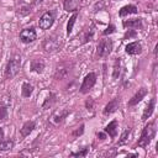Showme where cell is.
<instances>
[{
    "label": "cell",
    "instance_id": "6da1fadb",
    "mask_svg": "<svg viewBox=\"0 0 158 158\" xmlns=\"http://www.w3.org/2000/svg\"><path fill=\"white\" fill-rule=\"evenodd\" d=\"M154 135H156V123L154 122H151V123H148L144 128H143V131H142V133H141V137H139V139H138V143H137V146H139V147H147L149 143H151V141H152V138L154 137Z\"/></svg>",
    "mask_w": 158,
    "mask_h": 158
},
{
    "label": "cell",
    "instance_id": "7a4b0ae2",
    "mask_svg": "<svg viewBox=\"0 0 158 158\" xmlns=\"http://www.w3.org/2000/svg\"><path fill=\"white\" fill-rule=\"evenodd\" d=\"M21 68V58L19 56H14L10 58V60L6 64L5 68V78L6 79H12L20 70Z\"/></svg>",
    "mask_w": 158,
    "mask_h": 158
},
{
    "label": "cell",
    "instance_id": "3957f363",
    "mask_svg": "<svg viewBox=\"0 0 158 158\" xmlns=\"http://www.w3.org/2000/svg\"><path fill=\"white\" fill-rule=\"evenodd\" d=\"M112 49V43L110 40H101L98 44V51H96V54L99 57H106L110 54Z\"/></svg>",
    "mask_w": 158,
    "mask_h": 158
},
{
    "label": "cell",
    "instance_id": "277c9868",
    "mask_svg": "<svg viewBox=\"0 0 158 158\" xmlns=\"http://www.w3.org/2000/svg\"><path fill=\"white\" fill-rule=\"evenodd\" d=\"M95 83H96V75H95V73H89V74L84 78V80H83V83H81L80 91H81L83 94L88 93V91L95 85Z\"/></svg>",
    "mask_w": 158,
    "mask_h": 158
},
{
    "label": "cell",
    "instance_id": "5b68a950",
    "mask_svg": "<svg viewBox=\"0 0 158 158\" xmlns=\"http://www.w3.org/2000/svg\"><path fill=\"white\" fill-rule=\"evenodd\" d=\"M53 22H54V15L52 12H44L40 19L38 25L42 30H48L53 25Z\"/></svg>",
    "mask_w": 158,
    "mask_h": 158
},
{
    "label": "cell",
    "instance_id": "8992f818",
    "mask_svg": "<svg viewBox=\"0 0 158 158\" xmlns=\"http://www.w3.org/2000/svg\"><path fill=\"white\" fill-rule=\"evenodd\" d=\"M36 31L33 28H25L20 33V40L23 43H31L36 40Z\"/></svg>",
    "mask_w": 158,
    "mask_h": 158
},
{
    "label": "cell",
    "instance_id": "52a82bcc",
    "mask_svg": "<svg viewBox=\"0 0 158 158\" xmlns=\"http://www.w3.org/2000/svg\"><path fill=\"white\" fill-rule=\"evenodd\" d=\"M81 1L83 0H64V10L68 12L77 11L80 7Z\"/></svg>",
    "mask_w": 158,
    "mask_h": 158
},
{
    "label": "cell",
    "instance_id": "ba28073f",
    "mask_svg": "<svg viewBox=\"0 0 158 158\" xmlns=\"http://www.w3.org/2000/svg\"><path fill=\"white\" fill-rule=\"evenodd\" d=\"M146 94H147V90L144 89V88H141V89H138V91L132 96V99L128 101V106H133V105H136V104H138L144 96H146Z\"/></svg>",
    "mask_w": 158,
    "mask_h": 158
},
{
    "label": "cell",
    "instance_id": "9c48e42d",
    "mask_svg": "<svg viewBox=\"0 0 158 158\" xmlns=\"http://www.w3.org/2000/svg\"><path fill=\"white\" fill-rule=\"evenodd\" d=\"M69 114V111L68 110H59V111H56L54 114H53V116L51 117V122H53L54 125H59L62 121H63V118H65V116Z\"/></svg>",
    "mask_w": 158,
    "mask_h": 158
},
{
    "label": "cell",
    "instance_id": "30bf717a",
    "mask_svg": "<svg viewBox=\"0 0 158 158\" xmlns=\"http://www.w3.org/2000/svg\"><path fill=\"white\" fill-rule=\"evenodd\" d=\"M142 52V46L138 42H132L126 46V53L127 54H139Z\"/></svg>",
    "mask_w": 158,
    "mask_h": 158
},
{
    "label": "cell",
    "instance_id": "8fae6325",
    "mask_svg": "<svg viewBox=\"0 0 158 158\" xmlns=\"http://www.w3.org/2000/svg\"><path fill=\"white\" fill-rule=\"evenodd\" d=\"M44 69V62L42 59H38V58H35L31 60V70L32 72H36V73H42Z\"/></svg>",
    "mask_w": 158,
    "mask_h": 158
},
{
    "label": "cell",
    "instance_id": "7c38bea8",
    "mask_svg": "<svg viewBox=\"0 0 158 158\" xmlns=\"http://www.w3.org/2000/svg\"><path fill=\"white\" fill-rule=\"evenodd\" d=\"M117 109H118V99H114V100H111V101L105 106L104 114H105V115H110V114L115 112Z\"/></svg>",
    "mask_w": 158,
    "mask_h": 158
},
{
    "label": "cell",
    "instance_id": "4fadbf2b",
    "mask_svg": "<svg viewBox=\"0 0 158 158\" xmlns=\"http://www.w3.org/2000/svg\"><path fill=\"white\" fill-rule=\"evenodd\" d=\"M33 128H35V122H33V121H27V122H25L23 126H22V128H21V131H20L21 137L28 136V135L33 131Z\"/></svg>",
    "mask_w": 158,
    "mask_h": 158
},
{
    "label": "cell",
    "instance_id": "5bb4252c",
    "mask_svg": "<svg viewBox=\"0 0 158 158\" xmlns=\"http://www.w3.org/2000/svg\"><path fill=\"white\" fill-rule=\"evenodd\" d=\"M154 104H156V99L153 98V99H151V101H149L148 105L146 106V110H144V112H143V115H142V120H143V121H146L148 117H151V115H152V112H153V110H154Z\"/></svg>",
    "mask_w": 158,
    "mask_h": 158
},
{
    "label": "cell",
    "instance_id": "9a60e30c",
    "mask_svg": "<svg viewBox=\"0 0 158 158\" xmlns=\"http://www.w3.org/2000/svg\"><path fill=\"white\" fill-rule=\"evenodd\" d=\"M137 12V7L135 5H126L120 10V16H126V15H131V14H136Z\"/></svg>",
    "mask_w": 158,
    "mask_h": 158
},
{
    "label": "cell",
    "instance_id": "2e32d148",
    "mask_svg": "<svg viewBox=\"0 0 158 158\" xmlns=\"http://www.w3.org/2000/svg\"><path fill=\"white\" fill-rule=\"evenodd\" d=\"M105 132H107L109 133V136H111V137H115L116 136V133H117V122L114 120V121H111L106 127H105Z\"/></svg>",
    "mask_w": 158,
    "mask_h": 158
},
{
    "label": "cell",
    "instance_id": "e0dca14e",
    "mask_svg": "<svg viewBox=\"0 0 158 158\" xmlns=\"http://www.w3.org/2000/svg\"><path fill=\"white\" fill-rule=\"evenodd\" d=\"M123 26H125V27H135V28H139V27H142V21H141V19H133V20L123 21Z\"/></svg>",
    "mask_w": 158,
    "mask_h": 158
},
{
    "label": "cell",
    "instance_id": "ac0fdd59",
    "mask_svg": "<svg viewBox=\"0 0 158 158\" xmlns=\"http://www.w3.org/2000/svg\"><path fill=\"white\" fill-rule=\"evenodd\" d=\"M32 91H33V86H32L31 84H28V83H23V84H22L21 94H22L23 98H30L31 94H32Z\"/></svg>",
    "mask_w": 158,
    "mask_h": 158
},
{
    "label": "cell",
    "instance_id": "d6986e66",
    "mask_svg": "<svg viewBox=\"0 0 158 158\" xmlns=\"http://www.w3.org/2000/svg\"><path fill=\"white\" fill-rule=\"evenodd\" d=\"M58 47V44L52 40V38H47L46 42H44V48L47 52H52V51H56Z\"/></svg>",
    "mask_w": 158,
    "mask_h": 158
},
{
    "label": "cell",
    "instance_id": "ffe728a7",
    "mask_svg": "<svg viewBox=\"0 0 158 158\" xmlns=\"http://www.w3.org/2000/svg\"><path fill=\"white\" fill-rule=\"evenodd\" d=\"M14 147L12 141H0V151H9Z\"/></svg>",
    "mask_w": 158,
    "mask_h": 158
},
{
    "label": "cell",
    "instance_id": "44dd1931",
    "mask_svg": "<svg viewBox=\"0 0 158 158\" xmlns=\"http://www.w3.org/2000/svg\"><path fill=\"white\" fill-rule=\"evenodd\" d=\"M77 17H78V15H77V14H74V15L69 19L68 25H67V35H70V32H72V30H73V26H74V23H75Z\"/></svg>",
    "mask_w": 158,
    "mask_h": 158
},
{
    "label": "cell",
    "instance_id": "7402d4cb",
    "mask_svg": "<svg viewBox=\"0 0 158 158\" xmlns=\"http://www.w3.org/2000/svg\"><path fill=\"white\" fill-rule=\"evenodd\" d=\"M120 75V58H116L115 60V65H114V78L116 79Z\"/></svg>",
    "mask_w": 158,
    "mask_h": 158
},
{
    "label": "cell",
    "instance_id": "603a6c76",
    "mask_svg": "<svg viewBox=\"0 0 158 158\" xmlns=\"http://www.w3.org/2000/svg\"><path fill=\"white\" fill-rule=\"evenodd\" d=\"M7 116V109L4 104L0 102V120H5Z\"/></svg>",
    "mask_w": 158,
    "mask_h": 158
},
{
    "label": "cell",
    "instance_id": "cb8c5ba5",
    "mask_svg": "<svg viewBox=\"0 0 158 158\" xmlns=\"http://www.w3.org/2000/svg\"><path fill=\"white\" fill-rule=\"evenodd\" d=\"M88 148H84L83 151H79V152H73V153H70V156L72 157H85L86 156V153H88Z\"/></svg>",
    "mask_w": 158,
    "mask_h": 158
},
{
    "label": "cell",
    "instance_id": "d4e9b609",
    "mask_svg": "<svg viewBox=\"0 0 158 158\" xmlns=\"http://www.w3.org/2000/svg\"><path fill=\"white\" fill-rule=\"evenodd\" d=\"M130 135V130H125L123 131V133H122V136H121V139L118 141V144H123L125 142H126V139H127V136Z\"/></svg>",
    "mask_w": 158,
    "mask_h": 158
},
{
    "label": "cell",
    "instance_id": "484cf974",
    "mask_svg": "<svg viewBox=\"0 0 158 158\" xmlns=\"http://www.w3.org/2000/svg\"><path fill=\"white\" fill-rule=\"evenodd\" d=\"M114 30H115V26H112V25H110L105 31H104V35H109V33H112L114 32Z\"/></svg>",
    "mask_w": 158,
    "mask_h": 158
},
{
    "label": "cell",
    "instance_id": "4316f807",
    "mask_svg": "<svg viewBox=\"0 0 158 158\" xmlns=\"http://www.w3.org/2000/svg\"><path fill=\"white\" fill-rule=\"evenodd\" d=\"M131 36H136V32H131V33H126V35H125V38H127V37H131Z\"/></svg>",
    "mask_w": 158,
    "mask_h": 158
},
{
    "label": "cell",
    "instance_id": "83f0119b",
    "mask_svg": "<svg viewBox=\"0 0 158 158\" xmlns=\"http://www.w3.org/2000/svg\"><path fill=\"white\" fill-rule=\"evenodd\" d=\"M2 138H4V131L2 128H0V141H2Z\"/></svg>",
    "mask_w": 158,
    "mask_h": 158
}]
</instances>
